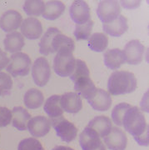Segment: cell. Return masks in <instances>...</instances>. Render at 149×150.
Returning a JSON list of instances; mask_svg holds the SVG:
<instances>
[{
  "instance_id": "cell-27",
  "label": "cell",
  "mask_w": 149,
  "mask_h": 150,
  "mask_svg": "<svg viewBox=\"0 0 149 150\" xmlns=\"http://www.w3.org/2000/svg\"><path fill=\"white\" fill-rule=\"evenodd\" d=\"M88 47L94 52H103L108 45V38L103 33H95L88 38Z\"/></svg>"
},
{
  "instance_id": "cell-11",
  "label": "cell",
  "mask_w": 149,
  "mask_h": 150,
  "mask_svg": "<svg viewBox=\"0 0 149 150\" xmlns=\"http://www.w3.org/2000/svg\"><path fill=\"white\" fill-rule=\"evenodd\" d=\"M70 17L76 24H84L91 20L90 8L85 1H74L69 8Z\"/></svg>"
},
{
  "instance_id": "cell-7",
  "label": "cell",
  "mask_w": 149,
  "mask_h": 150,
  "mask_svg": "<svg viewBox=\"0 0 149 150\" xmlns=\"http://www.w3.org/2000/svg\"><path fill=\"white\" fill-rule=\"evenodd\" d=\"M32 77L34 83L38 87L48 83L51 77V67L47 59L39 57L35 60L32 67Z\"/></svg>"
},
{
  "instance_id": "cell-18",
  "label": "cell",
  "mask_w": 149,
  "mask_h": 150,
  "mask_svg": "<svg viewBox=\"0 0 149 150\" xmlns=\"http://www.w3.org/2000/svg\"><path fill=\"white\" fill-rule=\"evenodd\" d=\"M103 31L112 37H121L128 29V19L123 15H119L117 19L109 23H103Z\"/></svg>"
},
{
  "instance_id": "cell-31",
  "label": "cell",
  "mask_w": 149,
  "mask_h": 150,
  "mask_svg": "<svg viewBox=\"0 0 149 150\" xmlns=\"http://www.w3.org/2000/svg\"><path fill=\"white\" fill-rule=\"evenodd\" d=\"M13 88V81L10 75L0 72V97L9 95Z\"/></svg>"
},
{
  "instance_id": "cell-28",
  "label": "cell",
  "mask_w": 149,
  "mask_h": 150,
  "mask_svg": "<svg viewBox=\"0 0 149 150\" xmlns=\"http://www.w3.org/2000/svg\"><path fill=\"white\" fill-rule=\"evenodd\" d=\"M23 11L27 15L32 17H37L43 14L45 4L41 0H27L23 4Z\"/></svg>"
},
{
  "instance_id": "cell-4",
  "label": "cell",
  "mask_w": 149,
  "mask_h": 150,
  "mask_svg": "<svg viewBox=\"0 0 149 150\" xmlns=\"http://www.w3.org/2000/svg\"><path fill=\"white\" fill-rule=\"evenodd\" d=\"M74 48H62L57 52L53 59V70L59 77L66 78L73 74L75 69V59L73 52Z\"/></svg>"
},
{
  "instance_id": "cell-13",
  "label": "cell",
  "mask_w": 149,
  "mask_h": 150,
  "mask_svg": "<svg viewBox=\"0 0 149 150\" xmlns=\"http://www.w3.org/2000/svg\"><path fill=\"white\" fill-rule=\"evenodd\" d=\"M88 102L94 110L104 112L111 108L112 100L108 92L102 88H97L95 93L88 99Z\"/></svg>"
},
{
  "instance_id": "cell-10",
  "label": "cell",
  "mask_w": 149,
  "mask_h": 150,
  "mask_svg": "<svg viewBox=\"0 0 149 150\" xmlns=\"http://www.w3.org/2000/svg\"><path fill=\"white\" fill-rule=\"evenodd\" d=\"M79 144L83 150H106L98 134L88 127L80 134Z\"/></svg>"
},
{
  "instance_id": "cell-34",
  "label": "cell",
  "mask_w": 149,
  "mask_h": 150,
  "mask_svg": "<svg viewBox=\"0 0 149 150\" xmlns=\"http://www.w3.org/2000/svg\"><path fill=\"white\" fill-rule=\"evenodd\" d=\"M9 60L10 59L7 56V54L0 48V71L5 69V67L9 64Z\"/></svg>"
},
{
  "instance_id": "cell-1",
  "label": "cell",
  "mask_w": 149,
  "mask_h": 150,
  "mask_svg": "<svg viewBox=\"0 0 149 150\" xmlns=\"http://www.w3.org/2000/svg\"><path fill=\"white\" fill-rule=\"evenodd\" d=\"M122 124L139 145L148 146V125L138 108H129L124 114Z\"/></svg>"
},
{
  "instance_id": "cell-21",
  "label": "cell",
  "mask_w": 149,
  "mask_h": 150,
  "mask_svg": "<svg viewBox=\"0 0 149 150\" xmlns=\"http://www.w3.org/2000/svg\"><path fill=\"white\" fill-rule=\"evenodd\" d=\"M24 37L18 32H12L6 35L4 40V48L7 52L16 54L20 52L24 46Z\"/></svg>"
},
{
  "instance_id": "cell-22",
  "label": "cell",
  "mask_w": 149,
  "mask_h": 150,
  "mask_svg": "<svg viewBox=\"0 0 149 150\" xmlns=\"http://www.w3.org/2000/svg\"><path fill=\"white\" fill-rule=\"evenodd\" d=\"M13 126L19 131H25L28 123L31 119L30 113L21 106H17L13 109Z\"/></svg>"
},
{
  "instance_id": "cell-15",
  "label": "cell",
  "mask_w": 149,
  "mask_h": 150,
  "mask_svg": "<svg viewBox=\"0 0 149 150\" xmlns=\"http://www.w3.org/2000/svg\"><path fill=\"white\" fill-rule=\"evenodd\" d=\"M21 33L28 39H37L43 33V26L41 22L36 18L29 17L21 23Z\"/></svg>"
},
{
  "instance_id": "cell-33",
  "label": "cell",
  "mask_w": 149,
  "mask_h": 150,
  "mask_svg": "<svg viewBox=\"0 0 149 150\" xmlns=\"http://www.w3.org/2000/svg\"><path fill=\"white\" fill-rule=\"evenodd\" d=\"M12 111L8 108L0 107V128L8 126L12 121Z\"/></svg>"
},
{
  "instance_id": "cell-9",
  "label": "cell",
  "mask_w": 149,
  "mask_h": 150,
  "mask_svg": "<svg viewBox=\"0 0 149 150\" xmlns=\"http://www.w3.org/2000/svg\"><path fill=\"white\" fill-rule=\"evenodd\" d=\"M123 52L125 57V62L128 64L137 65L141 64L143 59L145 47L139 40L133 39L125 45Z\"/></svg>"
},
{
  "instance_id": "cell-35",
  "label": "cell",
  "mask_w": 149,
  "mask_h": 150,
  "mask_svg": "<svg viewBox=\"0 0 149 150\" xmlns=\"http://www.w3.org/2000/svg\"><path fill=\"white\" fill-rule=\"evenodd\" d=\"M52 150H74L68 146H56Z\"/></svg>"
},
{
  "instance_id": "cell-19",
  "label": "cell",
  "mask_w": 149,
  "mask_h": 150,
  "mask_svg": "<svg viewBox=\"0 0 149 150\" xmlns=\"http://www.w3.org/2000/svg\"><path fill=\"white\" fill-rule=\"evenodd\" d=\"M88 128L93 129L98 134L100 139H103L110 133L112 129V120L103 115L97 116L89 122Z\"/></svg>"
},
{
  "instance_id": "cell-16",
  "label": "cell",
  "mask_w": 149,
  "mask_h": 150,
  "mask_svg": "<svg viewBox=\"0 0 149 150\" xmlns=\"http://www.w3.org/2000/svg\"><path fill=\"white\" fill-rule=\"evenodd\" d=\"M23 17L15 10H8L0 18V27L6 33L16 30L21 26Z\"/></svg>"
},
{
  "instance_id": "cell-25",
  "label": "cell",
  "mask_w": 149,
  "mask_h": 150,
  "mask_svg": "<svg viewBox=\"0 0 149 150\" xmlns=\"http://www.w3.org/2000/svg\"><path fill=\"white\" fill-rule=\"evenodd\" d=\"M60 98H61V96L59 95H53V96L49 97L45 101L43 110L50 117V118H58L60 116H63L64 111L61 107Z\"/></svg>"
},
{
  "instance_id": "cell-8",
  "label": "cell",
  "mask_w": 149,
  "mask_h": 150,
  "mask_svg": "<svg viewBox=\"0 0 149 150\" xmlns=\"http://www.w3.org/2000/svg\"><path fill=\"white\" fill-rule=\"evenodd\" d=\"M121 13V8L117 1L104 0L99 2L97 14L103 23H109L117 19Z\"/></svg>"
},
{
  "instance_id": "cell-5",
  "label": "cell",
  "mask_w": 149,
  "mask_h": 150,
  "mask_svg": "<svg viewBox=\"0 0 149 150\" xmlns=\"http://www.w3.org/2000/svg\"><path fill=\"white\" fill-rule=\"evenodd\" d=\"M9 59V64L7 66V72L13 77L26 76L29 74L32 61L28 54L18 52L12 54Z\"/></svg>"
},
{
  "instance_id": "cell-26",
  "label": "cell",
  "mask_w": 149,
  "mask_h": 150,
  "mask_svg": "<svg viewBox=\"0 0 149 150\" xmlns=\"http://www.w3.org/2000/svg\"><path fill=\"white\" fill-rule=\"evenodd\" d=\"M61 32L59 28L54 27H50L43 34L39 42V53L43 55H49L53 54L52 52V42L53 37Z\"/></svg>"
},
{
  "instance_id": "cell-20",
  "label": "cell",
  "mask_w": 149,
  "mask_h": 150,
  "mask_svg": "<svg viewBox=\"0 0 149 150\" xmlns=\"http://www.w3.org/2000/svg\"><path fill=\"white\" fill-rule=\"evenodd\" d=\"M104 64L112 70L118 69L125 63V57L123 52L119 48L108 49L103 54Z\"/></svg>"
},
{
  "instance_id": "cell-32",
  "label": "cell",
  "mask_w": 149,
  "mask_h": 150,
  "mask_svg": "<svg viewBox=\"0 0 149 150\" xmlns=\"http://www.w3.org/2000/svg\"><path fill=\"white\" fill-rule=\"evenodd\" d=\"M18 150H44L42 144L34 138L24 139L18 146Z\"/></svg>"
},
{
  "instance_id": "cell-6",
  "label": "cell",
  "mask_w": 149,
  "mask_h": 150,
  "mask_svg": "<svg viewBox=\"0 0 149 150\" xmlns=\"http://www.w3.org/2000/svg\"><path fill=\"white\" fill-rule=\"evenodd\" d=\"M50 123L53 125L57 135L64 142L68 144L76 139L78 135V129L73 123L68 121L63 116L51 118Z\"/></svg>"
},
{
  "instance_id": "cell-2",
  "label": "cell",
  "mask_w": 149,
  "mask_h": 150,
  "mask_svg": "<svg viewBox=\"0 0 149 150\" xmlns=\"http://www.w3.org/2000/svg\"><path fill=\"white\" fill-rule=\"evenodd\" d=\"M69 77L74 83L75 91L80 97L88 100L96 91V86L90 79L89 69L83 60L76 59L75 69Z\"/></svg>"
},
{
  "instance_id": "cell-12",
  "label": "cell",
  "mask_w": 149,
  "mask_h": 150,
  "mask_svg": "<svg viewBox=\"0 0 149 150\" xmlns=\"http://www.w3.org/2000/svg\"><path fill=\"white\" fill-rule=\"evenodd\" d=\"M104 139V143L110 150H125L128 144V138L125 133L117 127H113Z\"/></svg>"
},
{
  "instance_id": "cell-29",
  "label": "cell",
  "mask_w": 149,
  "mask_h": 150,
  "mask_svg": "<svg viewBox=\"0 0 149 150\" xmlns=\"http://www.w3.org/2000/svg\"><path fill=\"white\" fill-rule=\"evenodd\" d=\"M94 25V23L93 20H89L84 24H76L75 30L73 34L78 41L80 40H87L91 36V33L93 30V28Z\"/></svg>"
},
{
  "instance_id": "cell-23",
  "label": "cell",
  "mask_w": 149,
  "mask_h": 150,
  "mask_svg": "<svg viewBox=\"0 0 149 150\" xmlns=\"http://www.w3.org/2000/svg\"><path fill=\"white\" fill-rule=\"evenodd\" d=\"M65 11V5L61 1H48L45 4L43 18L48 20H55L62 16Z\"/></svg>"
},
{
  "instance_id": "cell-14",
  "label": "cell",
  "mask_w": 149,
  "mask_h": 150,
  "mask_svg": "<svg viewBox=\"0 0 149 150\" xmlns=\"http://www.w3.org/2000/svg\"><path fill=\"white\" fill-rule=\"evenodd\" d=\"M28 129L32 137L42 138L49 133L51 129L50 120L44 116L32 118L28 123Z\"/></svg>"
},
{
  "instance_id": "cell-3",
  "label": "cell",
  "mask_w": 149,
  "mask_h": 150,
  "mask_svg": "<svg viewBox=\"0 0 149 150\" xmlns=\"http://www.w3.org/2000/svg\"><path fill=\"white\" fill-rule=\"evenodd\" d=\"M138 87V81L131 72L115 71L107 81L108 93L112 95H121L133 93Z\"/></svg>"
},
{
  "instance_id": "cell-30",
  "label": "cell",
  "mask_w": 149,
  "mask_h": 150,
  "mask_svg": "<svg viewBox=\"0 0 149 150\" xmlns=\"http://www.w3.org/2000/svg\"><path fill=\"white\" fill-rule=\"evenodd\" d=\"M130 107H131V105L127 103H118L117 105H116L113 108L112 113H111L112 122L118 126H123L122 122H123L124 114Z\"/></svg>"
},
{
  "instance_id": "cell-24",
  "label": "cell",
  "mask_w": 149,
  "mask_h": 150,
  "mask_svg": "<svg viewBox=\"0 0 149 150\" xmlns=\"http://www.w3.org/2000/svg\"><path fill=\"white\" fill-rule=\"evenodd\" d=\"M23 102L28 108L37 109L41 107L44 102L43 93L37 88H31L25 93L23 97Z\"/></svg>"
},
{
  "instance_id": "cell-17",
  "label": "cell",
  "mask_w": 149,
  "mask_h": 150,
  "mask_svg": "<svg viewBox=\"0 0 149 150\" xmlns=\"http://www.w3.org/2000/svg\"><path fill=\"white\" fill-rule=\"evenodd\" d=\"M60 103L63 110L69 113H77L83 108L81 97L74 92L64 93L60 98Z\"/></svg>"
}]
</instances>
